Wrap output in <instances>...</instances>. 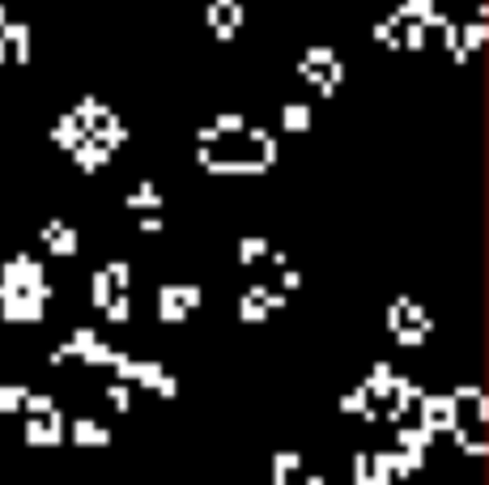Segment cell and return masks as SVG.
Listing matches in <instances>:
<instances>
[{
	"mask_svg": "<svg viewBox=\"0 0 489 485\" xmlns=\"http://www.w3.org/2000/svg\"><path fill=\"white\" fill-rule=\"evenodd\" d=\"M281 158V145L268 128L247 124L243 136H217L209 145H196V166L209 175H264Z\"/></svg>",
	"mask_w": 489,
	"mask_h": 485,
	"instance_id": "cell-1",
	"label": "cell"
},
{
	"mask_svg": "<svg viewBox=\"0 0 489 485\" xmlns=\"http://www.w3.org/2000/svg\"><path fill=\"white\" fill-rule=\"evenodd\" d=\"M294 72H298V81L315 85V94H324V98H332V94L345 85V60H341L332 47H324V43L307 47L302 60L294 64Z\"/></svg>",
	"mask_w": 489,
	"mask_h": 485,
	"instance_id": "cell-2",
	"label": "cell"
},
{
	"mask_svg": "<svg viewBox=\"0 0 489 485\" xmlns=\"http://www.w3.org/2000/svg\"><path fill=\"white\" fill-rule=\"evenodd\" d=\"M200 303H204V290L196 281H166V285H158V320L170 324V328H179Z\"/></svg>",
	"mask_w": 489,
	"mask_h": 485,
	"instance_id": "cell-3",
	"label": "cell"
},
{
	"mask_svg": "<svg viewBox=\"0 0 489 485\" xmlns=\"http://www.w3.org/2000/svg\"><path fill=\"white\" fill-rule=\"evenodd\" d=\"M47 298H51V285H38L34 294H9V290H0V315L9 324H38L47 315Z\"/></svg>",
	"mask_w": 489,
	"mask_h": 485,
	"instance_id": "cell-4",
	"label": "cell"
},
{
	"mask_svg": "<svg viewBox=\"0 0 489 485\" xmlns=\"http://www.w3.org/2000/svg\"><path fill=\"white\" fill-rule=\"evenodd\" d=\"M38 285H47V277H43V264L34 260V256H13V260H4V268H0V290H9V294H34Z\"/></svg>",
	"mask_w": 489,
	"mask_h": 485,
	"instance_id": "cell-5",
	"label": "cell"
},
{
	"mask_svg": "<svg viewBox=\"0 0 489 485\" xmlns=\"http://www.w3.org/2000/svg\"><path fill=\"white\" fill-rule=\"evenodd\" d=\"M204 21H209V30H213L217 43H230L243 30L247 9H243V0H209L204 4Z\"/></svg>",
	"mask_w": 489,
	"mask_h": 485,
	"instance_id": "cell-6",
	"label": "cell"
},
{
	"mask_svg": "<svg viewBox=\"0 0 489 485\" xmlns=\"http://www.w3.org/2000/svg\"><path fill=\"white\" fill-rule=\"evenodd\" d=\"M64 354H68V358H81L85 366H106L115 349H111L94 328H72L68 341H64Z\"/></svg>",
	"mask_w": 489,
	"mask_h": 485,
	"instance_id": "cell-7",
	"label": "cell"
},
{
	"mask_svg": "<svg viewBox=\"0 0 489 485\" xmlns=\"http://www.w3.org/2000/svg\"><path fill=\"white\" fill-rule=\"evenodd\" d=\"M38 239H43V247L51 251V256H60V260H72L77 256V247H81V234L68 226V222H47L43 230H38Z\"/></svg>",
	"mask_w": 489,
	"mask_h": 485,
	"instance_id": "cell-8",
	"label": "cell"
},
{
	"mask_svg": "<svg viewBox=\"0 0 489 485\" xmlns=\"http://www.w3.org/2000/svg\"><path fill=\"white\" fill-rule=\"evenodd\" d=\"M81 141H85V128L77 124V115H72V111H60L55 124H51V145L64 149V153H72Z\"/></svg>",
	"mask_w": 489,
	"mask_h": 485,
	"instance_id": "cell-9",
	"label": "cell"
},
{
	"mask_svg": "<svg viewBox=\"0 0 489 485\" xmlns=\"http://www.w3.org/2000/svg\"><path fill=\"white\" fill-rule=\"evenodd\" d=\"M123 209L128 213H162V192H158V183L153 179H141L136 187H132V196H123Z\"/></svg>",
	"mask_w": 489,
	"mask_h": 485,
	"instance_id": "cell-10",
	"label": "cell"
},
{
	"mask_svg": "<svg viewBox=\"0 0 489 485\" xmlns=\"http://www.w3.org/2000/svg\"><path fill=\"white\" fill-rule=\"evenodd\" d=\"M264 294H268V281H256V285L243 290V298H238V320H243V324H264V320H268Z\"/></svg>",
	"mask_w": 489,
	"mask_h": 485,
	"instance_id": "cell-11",
	"label": "cell"
},
{
	"mask_svg": "<svg viewBox=\"0 0 489 485\" xmlns=\"http://www.w3.org/2000/svg\"><path fill=\"white\" fill-rule=\"evenodd\" d=\"M422 418H426L430 430L456 426V400L451 396H422Z\"/></svg>",
	"mask_w": 489,
	"mask_h": 485,
	"instance_id": "cell-12",
	"label": "cell"
},
{
	"mask_svg": "<svg viewBox=\"0 0 489 485\" xmlns=\"http://www.w3.org/2000/svg\"><path fill=\"white\" fill-rule=\"evenodd\" d=\"M111 158H115V153H106V149H102L98 141H89V136L72 149V162H77V170H85V175H94V170L111 166Z\"/></svg>",
	"mask_w": 489,
	"mask_h": 485,
	"instance_id": "cell-13",
	"label": "cell"
},
{
	"mask_svg": "<svg viewBox=\"0 0 489 485\" xmlns=\"http://www.w3.org/2000/svg\"><path fill=\"white\" fill-rule=\"evenodd\" d=\"M0 38L9 43V55H13L17 64H30V26H26V21H9V26L0 30Z\"/></svg>",
	"mask_w": 489,
	"mask_h": 485,
	"instance_id": "cell-14",
	"label": "cell"
},
{
	"mask_svg": "<svg viewBox=\"0 0 489 485\" xmlns=\"http://www.w3.org/2000/svg\"><path fill=\"white\" fill-rule=\"evenodd\" d=\"M273 256V243L264 239V234H243L238 239V264L243 268H256V264H264Z\"/></svg>",
	"mask_w": 489,
	"mask_h": 485,
	"instance_id": "cell-15",
	"label": "cell"
},
{
	"mask_svg": "<svg viewBox=\"0 0 489 485\" xmlns=\"http://www.w3.org/2000/svg\"><path fill=\"white\" fill-rule=\"evenodd\" d=\"M311 124H315L311 102H285L281 107V128L285 132H311Z\"/></svg>",
	"mask_w": 489,
	"mask_h": 485,
	"instance_id": "cell-16",
	"label": "cell"
},
{
	"mask_svg": "<svg viewBox=\"0 0 489 485\" xmlns=\"http://www.w3.org/2000/svg\"><path fill=\"white\" fill-rule=\"evenodd\" d=\"M434 13H439V0H400V4H396V17H400V21H422V26H430Z\"/></svg>",
	"mask_w": 489,
	"mask_h": 485,
	"instance_id": "cell-17",
	"label": "cell"
},
{
	"mask_svg": "<svg viewBox=\"0 0 489 485\" xmlns=\"http://www.w3.org/2000/svg\"><path fill=\"white\" fill-rule=\"evenodd\" d=\"M396 38H400V51H426V43H430V26H422V21H400Z\"/></svg>",
	"mask_w": 489,
	"mask_h": 485,
	"instance_id": "cell-18",
	"label": "cell"
},
{
	"mask_svg": "<svg viewBox=\"0 0 489 485\" xmlns=\"http://www.w3.org/2000/svg\"><path fill=\"white\" fill-rule=\"evenodd\" d=\"M111 298H115V285H111L106 268H94V273H89V307H98V311H102Z\"/></svg>",
	"mask_w": 489,
	"mask_h": 485,
	"instance_id": "cell-19",
	"label": "cell"
},
{
	"mask_svg": "<svg viewBox=\"0 0 489 485\" xmlns=\"http://www.w3.org/2000/svg\"><path fill=\"white\" fill-rule=\"evenodd\" d=\"M485 34H489V26L481 21V17H473V21H460V47H464L468 55L485 47Z\"/></svg>",
	"mask_w": 489,
	"mask_h": 485,
	"instance_id": "cell-20",
	"label": "cell"
},
{
	"mask_svg": "<svg viewBox=\"0 0 489 485\" xmlns=\"http://www.w3.org/2000/svg\"><path fill=\"white\" fill-rule=\"evenodd\" d=\"M396 30H400V17H396V13H388V17H379V21L370 26L375 43H383L388 51H400V38H396Z\"/></svg>",
	"mask_w": 489,
	"mask_h": 485,
	"instance_id": "cell-21",
	"label": "cell"
},
{
	"mask_svg": "<svg viewBox=\"0 0 489 485\" xmlns=\"http://www.w3.org/2000/svg\"><path fill=\"white\" fill-rule=\"evenodd\" d=\"M209 128H213L217 136H243V132H247V115H238V111H221Z\"/></svg>",
	"mask_w": 489,
	"mask_h": 485,
	"instance_id": "cell-22",
	"label": "cell"
},
{
	"mask_svg": "<svg viewBox=\"0 0 489 485\" xmlns=\"http://www.w3.org/2000/svg\"><path fill=\"white\" fill-rule=\"evenodd\" d=\"M102 315H106L111 328H123V324L132 320V298H128V294H115V298L102 307Z\"/></svg>",
	"mask_w": 489,
	"mask_h": 485,
	"instance_id": "cell-23",
	"label": "cell"
},
{
	"mask_svg": "<svg viewBox=\"0 0 489 485\" xmlns=\"http://www.w3.org/2000/svg\"><path fill=\"white\" fill-rule=\"evenodd\" d=\"M102 268H106L115 294H128V285H132V264H128V260H111V264H102Z\"/></svg>",
	"mask_w": 489,
	"mask_h": 485,
	"instance_id": "cell-24",
	"label": "cell"
},
{
	"mask_svg": "<svg viewBox=\"0 0 489 485\" xmlns=\"http://www.w3.org/2000/svg\"><path fill=\"white\" fill-rule=\"evenodd\" d=\"M277 290H281L285 298H290V294H298V290H302V273H298V268H290V264H285V268H277Z\"/></svg>",
	"mask_w": 489,
	"mask_h": 485,
	"instance_id": "cell-25",
	"label": "cell"
},
{
	"mask_svg": "<svg viewBox=\"0 0 489 485\" xmlns=\"http://www.w3.org/2000/svg\"><path fill=\"white\" fill-rule=\"evenodd\" d=\"M162 375H166V371H162L158 362H136V383H141V388H158Z\"/></svg>",
	"mask_w": 489,
	"mask_h": 485,
	"instance_id": "cell-26",
	"label": "cell"
},
{
	"mask_svg": "<svg viewBox=\"0 0 489 485\" xmlns=\"http://www.w3.org/2000/svg\"><path fill=\"white\" fill-rule=\"evenodd\" d=\"M392 337H396V345H405V349H417V345L430 341V332H422V328H396Z\"/></svg>",
	"mask_w": 489,
	"mask_h": 485,
	"instance_id": "cell-27",
	"label": "cell"
},
{
	"mask_svg": "<svg viewBox=\"0 0 489 485\" xmlns=\"http://www.w3.org/2000/svg\"><path fill=\"white\" fill-rule=\"evenodd\" d=\"M72 435H77V443H106V430L94 426V422H77Z\"/></svg>",
	"mask_w": 489,
	"mask_h": 485,
	"instance_id": "cell-28",
	"label": "cell"
},
{
	"mask_svg": "<svg viewBox=\"0 0 489 485\" xmlns=\"http://www.w3.org/2000/svg\"><path fill=\"white\" fill-rule=\"evenodd\" d=\"M111 366H115L119 379H136V358H128V354H111Z\"/></svg>",
	"mask_w": 489,
	"mask_h": 485,
	"instance_id": "cell-29",
	"label": "cell"
},
{
	"mask_svg": "<svg viewBox=\"0 0 489 485\" xmlns=\"http://www.w3.org/2000/svg\"><path fill=\"white\" fill-rule=\"evenodd\" d=\"M106 396H111V405H115V409H128V405H132L128 383H111V388H106Z\"/></svg>",
	"mask_w": 489,
	"mask_h": 485,
	"instance_id": "cell-30",
	"label": "cell"
},
{
	"mask_svg": "<svg viewBox=\"0 0 489 485\" xmlns=\"http://www.w3.org/2000/svg\"><path fill=\"white\" fill-rule=\"evenodd\" d=\"M26 400V392L21 388H0V413H9V409H17Z\"/></svg>",
	"mask_w": 489,
	"mask_h": 485,
	"instance_id": "cell-31",
	"label": "cell"
},
{
	"mask_svg": "<svg viewBox=\"0 0 489 485\" xmlns=\"http://www.w3.org/2000/svg\"><path fill=\"white\" fill-rule=\"evenodd\" d=\"M136 230H141V234H162V230H166V226H162V213H145V217L136 222Z\"/></svg>",
	"mask_w": 489,
	"mask_h": 485,
	"instance_id": "cell-32",
	"label": "cell"
},
{
	"mask_svg": "<svg viewBox=\"0 0 489 485\" xmlns=\"http://www.w3.org/2000/svg\"><path fill=\"white\" fill-rule=\"evenodd\" d=\"M30 413H51V396H30Z\"/></svg>",
	"mask_w": 489,
	"mask_h": 485,
	"instance_id": "cell-33",
	"label": "cell"
},
{
	"mask_svg": "<svg viewBox=\"0 0 489 485\" xmlns=\"http://www.w3.org/2000/svg\"><path fill=\"white\" fill-rule=\"evenodd\" d=\"M153 392H162V396H175V392H179V383H175V375H162V383H158Z\"/></svg>",
	"mask_w": 489,
	"mask_h": 485,
	"instance_id": "cell-34",
	"label": "cell"
},
{
	"mask_svg": "<svg viewBox=\"0 0 489 485\" xmlns=\"http://www.w3.org/2000/svg\"><path fill=\"white\" fill-rule=\"evenodd\" d=\"M4 60H9V43L0 38V64H4Z\"/></svg>",
	"mask_w": 489,
	"mask_h": 485,
	"instance_id": "cell-35",
	"label": "cell"
},
{
	"mask_svg": "<svg viewBox=\"0 0 489 485\" xmlns=\"http://www.w3.org/2000/svg\"><path fill=\"white\" fill-rule=\"evenodd\" d=\"M4 26H9V9L0 4V30H4Z\"/></svg>",
	"mask_w": 489,
	"mask_h": 485,
	"instance_id": "cell-36",
	"label": "cell"
}]
</instances>
